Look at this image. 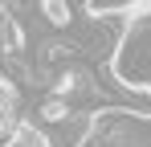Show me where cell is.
Segmentation results:
<instances>
[{"label": "cell", "instance_id": "6da1fadb", "mask_svg": "<svg viewBox=\"0 0 151 147\" xmlns=\"http://www.w3.org/2000/svg\"><path fill=\"white\" fill-rule=\"evenodd\" d=\"M70 115H74V102H65V98L49 94V98H41V102H37V115H33V122H37L41 131H45V127L53 131V127H61Z\"/></svg>", "mask_w": 151, "mask_h": 147}, {"label": "cell", "instance_id": "7a4b0ae2", "mask_svg": "<svg viewBox=\"0 0 151 147\" xmlns=\"http://www.w3.org/2000/svg\"><path fill=\"white\" fill-rule=\"evenodd\" d=\"M37 12H41V21L49 29H70V21H74L70 0H37Z\"/></svg>", "mask_w": 151, "mask_h": 147}, {"label": "cell", "instance_id": "3957f363", "mask_svg": "<svg viewBox=\"0 0 151 147\" xmlns=\"http://www.w3.org/2000/svg\"><path fill=\"white\" fill-rule=\"evenodd\" d=\"M17 110H21V90H17V82H12L8 74H0V115L12 122Z\"/></svg>", "mask_w": 151, "mask_h": 147}]
</instances>
